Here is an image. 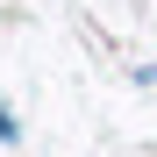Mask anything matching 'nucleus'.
I'll return each instance as SVG.
<instances>
[{"label": "nucleus", "instance_id": "obj_1", "mask_svg": "<svg viewBox=\"0 0 157 157\" xmlns=\"http://www.w3.org/2000/svg\"><path fill=\"white\" fill-rule=\"evenodd\" d=\"M0 143H14V114L7 107H0Z\"/></svg>", "mask_w": 157, "mask_h": 157}]
</instances>
